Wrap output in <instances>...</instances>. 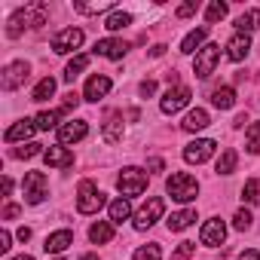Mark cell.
I'll use <instances>...</instances> for the list:
<instances>
[{
  "label": "cell",
  "instance_id": "20",
  "mask_svg": "<svg viewBox=\"0 0 260 260\" xmlns=\"http://www.w3.org/2000/svg\"><path fill=\"white\" fill-rule=\"evenodd\" d=\"M211 122V116H208V110H202V107H196V110H190L187 116H184V132H202V128Z\"/></svg>",
  "mask_w": 260,
  "mask_h": 260
},
{
  "label": "cell",
  "instance_id": "10",
  "mask_svg": "<svg viewBox=\"0 0 260 260\" xmlns=\"http://www.w3.org/2000/svg\"><path fill=\"white\" fill-rule=\"evenodd\" d=\"M28 74H31V68H28V61H10V64L4 68V74H0V86H4L7 92H13V89H19V86H25V80H28Z\"/></svg>",
  "mask_w": 260,
  "mask_h": 260
},
{
  "label": "cell",
  "instance_id": "9",
  "mask_svg": "<svg viewBox=\"0 0 260 260\" xmlns=\"http://www.w3.org/2000/svg\"><path fill=\"white\" fill-rule=\"evenodd\" d=\"M214 150H217V144H214L211 138H196L193 144L184 147V159H187L190 166H202V162H208V159L214 156Z\"/></svg>",
  "mask_w": 260,
  "mask_h": 260
},
{
  "label": "cell",
  "instance_id": "46",
  "mask_svg": "<svg viewBox=\"0 0 260 260\" xmlns=\"http://www.w3.org/2000/svg\"><path fill=\"white\" fill-rule=\"evenodd\" d=\"M16 236H19V242H28V239H31V230H28V226H22Z\"/></svg>",
  "mask_w": 260,
  "mask_h": 260
},
{
  "label": "cell",
  "instance_id": "12",
  "mask_svg": "<svg viewBox=\"0 0 260 260\" xmlns=\"http://www.w3.org/2000/svg\"><path fill=\"white\" fill-rule=\"evenodd\" d=\"M223 239H226V223L220 217H211V220L202 223V230H199V242L202 245L217 248V245H223Z\"/></svg>",
  "mask_w": 260,
  "mask_h": 260
},
{
  "label": "cell",
  "instance_id": "14",
  "mask_svg": "<svg viewBox=\"0 0 260 260\" xmlns=\"http://www.w3.org/2000/svg\"><path fill=\"white\" fill-rule=\"evenodd\" d=\"M110 77H104V74H92L89 80H86V89H83V98L86 101H101L107 92H110Z\"/></svg>",
  "mask_w": 260,
  "mask_h": 260
},
{
  "label": "cell",
  "instance_id": "11",
  "mask_svg": "<svg viewBox=\"0 0 260 260\" xmlns=\"http://www.w3.org/2000/svg\"><path fill=\"white\" fill-rule=\"evenodd\" d=\"M190 98H193V92H190L187 86H175V89H169V92L162 95V101H159V110L172 116V113L184 110V107L190 104Z\"/></svg>",
  "mask_w": 260,
  "mask_h": 260
},
{
  "label": "cell",
  "instance_id": "47",
  "mask_svg": "<svg viewBox=\"0 0 260 260\" xmlns=\"http://www.w3.org/2000/svg\"><path fill=\"white\" fill-rule=\"evenodd\" d=\"M13 193V178H4V196H10Z\"/></svg>",
  "mask_w": 260,
  "mask_h": 260
},
{
  "label": "cell",
  "instance_id": "28",
  "mask_svg": "<svg viewBox=\"0 0 260 260\" xmlns=\"http://www.w3.org/2000/svg\"><path fill=\"white\" fill-rule=\"evenodd\" d=\"M86 68H89V55H74V58L68 61V68H64V80H68V83H74Z\"/></svg>",
  "mask_w": 260,
  "mask_h": 260
},
{
  "label": "cell",
  "instance_id": "35",
  "mask_svg": "<svg viewBox=\"0 0 260 260\" xmlns=\"http://www.w3.org/2000/svg\"><path fill=\"white\" fill-rule=\"evenodd\" d=\"M242 199L248 202V205H260V181H245V187H242Z\"/></svg>",
  "mask_w": 260,
  "mask_h": 260
},
{
  "label": "cell",
  "instance_id": "36",
  "mask_svg": "<svg viewBox=\"0 0 260 260\" xmlns=\"http://www.w3.org/2000/svg\"><path fill=\"white\" fill-rule=\"evenodd\" d=\"M74 10L77 13H83V16H98V13H107V10H113V4L110 0H104V4H74Z\"/></svg>",
  "mask_w": 260,
  "mask_h": 260
},
{
  "label": "cell",
  "instance_id": "15",
  "mask_svg": "<svg viewBox=\"0 0 260 260\" xmlns=\"http://www.w3.org/2000/svg\"><path fill=\"white\" fill-rule=\"evenodd\" d=\"M43 162L49 169H71L74 166V153L64 144H55V147H46L43 150Z\"/></svg>",
  "mask_w": 260,
  "mask_h": 260
},
{
  "label": "cell",
  "instance_id": "17",
  "mask_svg": "<svg viewBox=\"0 0 260 260\" xmlns=\"http://www.w3.org/2000/svg\"><path fill=\"white\" fill-rule=\"evenodd\" d=\"M248 52H251V37L248 34H233L226 40V58L230 61H245Z\"/></svg>",
  "mask_w": 260,
  "mask_h": 260
},
{
  "label": "cell",
  "instance_id": "48",
  "mask_svg": "<svg viewBox=\"0 0 260 260\" xmlns=\"http://www.w3.org/2000/svg\"><path fill=\"white\" fill-rule=\"evenodd\" d=\"M162 52H166V46H162V43H159V46H153V49H150V55H153V58H159V55H162Z\"/></svg>",
  "mask_w": 260,
  "mask_h": 260
},
{
  "label": "cell",
  "instance_id": "43",
  "mask_svg": "<svg viewBox=\"0 0 260 260\" xmlns=\"http://www.w3.org/2000/svg\"><path fill=\"white\" fill-rule=\"evenodd\" d=\"M199 7L196 4H184V7H178V19H187V16H193Z\"/></svg>",
  "mask_w": 260,
  "mask_h": 260
},
{
  "label": "cell",
  "instance_id": "23",
  "mask_svg": "<svg viewBox=\"0 0 260 260\" xmlns=\"http://www.w3.org/2000/svg\"><path fill=\"white\" fill-rule=\"evenodd\" d=\"M104 141H107V144L122 141V116H119V113H110V116H107V122H104Z\"/></svg>",
  "mask_w": 260,
  "mask_h": 260
},
{
  "label": "cell",
  "instance_id": "22",
  "mask_svg": "<svg viewBox=\"0 0 260 260\" xmlns=\"http://www.w3.org/2000/svg\"><path fill=\"white\" fill-rule=\"evenodd\" d=\"M107 211H110V223H122V220L132 217V202H128L125 196H119V199H113L107 205Z\"/></svg>",
  "mask_w": 260,
  "mask_h": 260
},
{
  "label": "cell",
  "instance_id": "30",
  "mask_svg": "<svg viewBox=\"0 0 260 260\" xmlns=\"http://www.w3.org/2000/svg\"><path fill=\"white\" fill-rule=\"evenodd\" d=\"M52 95H55V80H52V77H43V80L34 86L31 101H46V98H52Z\"/></svg>",
  "mask_w": 260,
  "mask_h": 260
},
{
  "label": "cell",
  "instance_id": "51",
  "mask_svg": "<svg viewBox=\"0 0 260 260\" xmlns=\"http://www.w3.org/2000/svg\"><path fill=\"white\" fill-rule=\"evenodd\" d=\"M13 260H34L31 254H19V257H13Z\"/></svg>",
  "mask_w": 260,
  "mask_h": 260
},
{
  "label": "cell",
  "instance_id": "31",
  "mask_svg": "<svg viewBox=\"0 0 260 260\" xmlns=\"http://www.w3.org/2000/svg\"><path fill=\"white\" fill-rule=\"evenodd\" d=\"M61 113H64V110H43V113H40L34 122H37V128H40V132H49V128H55V125H58Z\"/></svg>",
  "mask_w": 260,
  "mask_h": 260
},
{
  "label": "cell",
  "instance_id": "7",
  "mask_svg": "<svg viewBox=\"0 0 260 260\" xmlns=\"http://www.w3.org/2000/svg\"><path fill=\"white\" fill-rule=\"evenodd\" d=\"M162 211H166V202H162L159 196L147 199V202L135 211V230H150V226L162 217Z\"/></svg>",
  "mask_w": 260,
  "mask_h": 260
},
{
  "label": "cell",
  "instance_id": "49",
  "mask_svg": "<svg viewBox=\"0 0 260 260\" xmlns=\"http://www.w3.org/2000/svg\"><path fill=\"white\" fill-rule=\"evenodd\" d=\"M150 169L153 172H162V159H150Z\"/></svg>",
  "mask_w": 260,
  "mask_h": 260
},
{
  "label": "cell",
  "instance_id": "40",
  "mask_svg": "<svg viewBox=\"0 0 260 260\" xmlns=\"http://www.w3.org/2000/svg\"><path fill=\"white\" fill-rule=\"evenodd\" d=\"M10 242H13V236H10V230H0V254H7V251L13 248Z\"/></svg>",
  "mask_w": 260,
  "mask_h": 260
},
{
  "label": "cell",
  "instance_id": "44",
  "mask_svg": "<svg viewBox=\"0 0 260 260\" xmlns=\"http://www.w3.org/2000/svg\"><path fill=\"white\" fill-rule=\"evenodd\" d=\"M19 214H22L19 205H7V208H4V217H7V220H13V217H19Z\"/></svg>",
  "mask_w": 260,
  "mask_h": 260
},
{
  "label": "cell",
  "instance_id": "33",
  "mask_svg": "<svg viewBox=\"0 0 260 260\" xmlns=\"http://www.w3.org/2000/svg\"><path fill=\"white\" fill-rule=\"evenodd\" d=\"M245 147L248 153H260V122H251L245 128Z\"/></svg>",
  "mask_w": 260,
  "mask_h": 260
},
{
  "label": "cell",
  "instance_id": "2",
  "mask_svg": "<svg viewBox=\"0 0 260 260\" xmlns=\"http://www.w3.org/2000/svg\"><path fill=\"white\" fill-rule=\"evenodd\" d=\"M166 193L175 199V202H193L199 196V181L187 172H175L169 181H166Z\"/></svg>",
  "mask_w": 260,
  "mask_h": 260
},
{
  "label": "cell",
  "instance_id": "32",
  "mask_svg": "<svg viewBox=\"0 0 260 260\" xmlns=\"http://www.w3.org/2000/svg\"><path fill=\"white\" fill-rule=\"evenodd\" d=\"M236 162H239V153L236 150H223L220 159H217V175H233L236 172Z\"/></svg>",
  "mask_w": 260,
  "mask_h": 260
},
{
  "label": "cell",
  "instance_id": "1",
  "mask_svg": "<svg viewBox=\"0 0 260 260\" xmlns=\"http://www.w3.org/2000/svg\"><path fill=\"white\" fill-rule=\"evenodd\" d=\"M46 16H49V7H46V4H28L25 10H19V13L10 19L7 34H10V37H19L22 28H40V25H46Z\"/></svg>",
  "mask_w": 260,
  "mask_h": 260
},
{
  "label": "cell",
  "instance_id": "45",
  "mask_svg": "<svg viewBox=\"0 0 260 260\" xmlns=\"http://www.w3.org/2000/svg\"><path fill=\"white\" fill-rule=\"evenodd\" d=\"M236 260H260V251H254V248H248V251H242Z\"/></svg>",
  "mask_w": 260,
  "mask_h": 260
},
{
  "label": "cell",
  "instance_id": "16",
  "mask_svg": "<svg viewBox=\"0 0 260 260\" xmlns=\"http://www.w3.org/2000/svg\"><path fill=\"white\" fill-rule=\"evenodd\" d=\"M125 52H128V43L119 37H104L95 43V55H101V58H122Z\"/></svg>",
  "mask_w": 260,
  "mask_h": 260
},
{
  "label": "cell",
  "instance_id": "19",
  "mask_svg": "<svg viewBox=\"0 0 260 260\" xmlns=\"http://www.w3.org/2000/svg\"><path fill=\"white\" fill-rule=\"evenodd\" d=\"M34 132H37V122H34V119H19L16 125H10V128H7L4 141H7V144H16V141H28Z\"/></svg>",
  "mask_w": 260,
  "mask_h": 260
},
{
  "label": "cell",
  "instance_id": "39",
  "mask_svg": "<svg viewBox=\"0 0 260 260\" xmlns=\"http://www.w3.org/2000/svg\"><path fill=\"white\" fill-rule=\"evenodd\" d=\"M40 147H43V144H25V147L13 150V156H16V159H31V156H37V153H43Z\"/></svg>",
  "mask_w": 260,
  "mask_h": 260
},
{
  "label": "cell",
  "instance_id": "29",
  "mask_svg": "<svg viewBox=\"0 0 260 260\" xmlns=\"http://www.w3.org/2000/svg\"><path fill=\"white\" fill-rule=\"evenodd\" d=\"M128 25H132V16L122 13V10H113V13L104 19V28H107V31H122V28H128Z\"/></svg>",
  "mask_w": 260,
  "mask_h": 260
},
{
  "label": "cell",
  "instance_id": "52",
  "mask_svg": "<svg viewBox=\"0 0 260 260\" xmlns=\"http://www.w3.org/2000/svg\"><path fill=\"white\" fill-rule=\"evenodd\" d=\"M55 260H64V257H55Z\"/></svg>",
  "mask_w": 260,
  "mask_h": 260
},
{
  "label": "cell",
  "instance_id": "4",
  "mask_svg": "<svg viewBox=\"0 0 260 260\" xmlns=\"http://www.w3.org/2000/svg\"><path fill=\"white\" fill-rule=\"evenodd\" d=\"M116 187H119V193H122L125 199L141 196V193L147 190V172H141V169H135V166H128V169H122V172H119Z\"/></svg>",
  "mask_w": 260,
  "mask_h": 260
},
{
  "label": "cell",
  "instance_id": "5",
  "mask_svg": "<svg viewBox=\"0 0 260 260\" xmlns=\"http://www.w3.org/2000/svg\"><path fill=\"white\" fill-rule=\"evenodd\" d=\"M22 190H25V202H28V205H40V202L49 196V181H46L43 172H28Z\"/></svg>",
  "mask_w": 260,
  "mask_h": 260
},
{
  "label": "cell",
  "instance_id": "3",
  "mask_svg": "<svg viewBox=\"0 0 260 260\" xmlns=\"http://www.w3.org/2000/svg\"><path fill=\"white\" fill-rule=\"evenodd\" d=\"M104 205H107L104 193L92 181H80V187H77V211L80 214H98Z\"/></svg>",
  "mask_w": 260,
  "mask_h": 260
},
{
  "label": "cell",
  "instance_id": "50",
  "mask_svg": "<svg viewBox=\"0 0 260 260\" xmlns=\"http://www.w3.org/2000/svg\"><path fill=\"white\" fill-rule=\"evenodd\" d=\"M80 260H98V254H83Z\"/></svg>",
  "mask_w": 260,
  "mask_h": 260
},
{
  "label": "cell",
  "instance_id": "6",
  "mask_svg": "<svg viewBox=\"0 0 260 260\" xmlns=\"http://www.w3.org/2000/svg\"><path fill=\"white\" fill-rule=\"evenodd\" d=\"M217 61H220V46H217V43H208V46H202V49L196 52V61H193V71H196V77H199V80H208V77L214 74Z\"/></svg>",
  "mask_w": 260,
  "mask_h": 260
},
{
  "label": "cell",
  "instance_id": "13",
  "mask_svg": "<svg viewBox=\"0 0 260 260\" xmlns=\"http://www.w3.org/2000/svg\"><path fill=\"white\" fill-rule=\"evenodd\" d=\"M89 135V125L83 119H71L64 125H58V144H77Z\"/></svg>",
  "mask_w": 260,
  "mask_h": 260
},
{
  "label": "cell",
  "instance_id": "18",
  "mask_svg": "<svg viewBox=\"0 0 260 260\" xmlns=\"http://www.w3.org/2000/svg\"><path fill=\"white\" fill-rule=\"evenodd\" d=\"M71 245H74V233H71V230H55L52 236H46L43 251H46V254H61V251H68Z\"/></svg>",
  "mask_w": 260,
  "mask_h": 260
},
{
  "label": "cell",
  "instance_id": "26",
  "mask_svg": "<svg viewBox=\"0 0 260 260\" xmlns=\"http://www.w3.org/2000/svg\"><path fill=\"white\" fill-rule=\"evenodd\" d=\"M193 220H196V211H193V208H184V211H175L166 223H169V230H172V233H181V230H187Z\"/></svg>",
  "mask_w": 260,
  "mask_h": 260
},
{
  "label": "cell",
  "instance_id": "37",
  "mask_svg": "<svg viewBox=\"0 0 260 260\" xmlns=\"http://www.w3.org/2000/svg\"><path fill=\"white\" fill-rule=\"evenodd\" d=\"M251 223H254L251 211H248V208H239V211H236V217H233V226L245 233V230H251Z\"/></svg>",
  "mask_w": 260,
  "mask_h": 260
},
{
  "label": "cell",
  "instance_id": "42",
  "mask_svg": "<svg viewBox=\"0 0 260 260\" xmlns=\"http://www.w3.org/2000/svg\"><path fill=\"white\" fill-rule=\"evenodd\" d=\"M193 251H196V242H181V248H178L175 254H178V257H190Z\"/></svg>",
  "mask_w": 260,
  "mask_h": 260
},
{
  "label": "cell",
  "instance_id": "25",
  "mask_svg": "<svg viewBox=\"0 0 260 260\" xmlns=\"http://www.w3.org/2000/svg\"><path fill=\"white\" fill-rule=\"evenodd\" d=\"M236 28H239V34H254L260 28V10H245L236 19Z\"/></svg>",
  "mask_w": 260,
  "mask_h": 260
},
{
  "label": "cell",
  "instance_id": "27",
  "mask_svg": "<svg viewBox=\"0 0 260 260\" xmlns=\"http://www.w3.org/2000/svg\"><path fill=\"white\" fill-rule=\"evenodd\" d=\"M211 104L220 107V110H230V107L236 104V92H233V86H220V89H214V92H211Z\"/></svg>",
  "mask_w": 260,
  "mask_h": 260
},
{
  "label": "cell",
  "instance_id": "8",
  "mask_svg": "<svg viewBox=\"0 0 260 260\" xmlns=\"http://www.w3.org/2000/svg\"><path fill=\"white\" fill-rule=\"evenodd\" d=\"M83 40H86V34H83L80 28H64V31H58V34L52 37V52L68 55V52L80 49V46H83Z\"/></svg>",
  "mask_w": 260,
  "mask_h": 260
},
{
  "label": "cell",
  "instance_id": "38",
  "mask_svg": "<svg viewBox=\"0 0 260 260\" xmlns=\"http://www.w3.org/2000/svg\"><path fill=\"white\" fill-rule=\"evenodd\" d=\"M135 260H162V251H159V245H144L135 251Z\"/></svg>",
  "mask_w": 260,
  "mask_h": 260
},
{
  "label": "cell",
  "instance_id": "21",
  "mask_svg": "<svg viewBox=\"0 0 260 260\" xmlns=\"http://www.w3.org/2000/svg\"><path fill=\"white\" fill-rule=\"evenodd\" d=\"M205 37H208V25H202V28H196V31H190L184 40H181V52L184 55H193L196 49H202V43H205Z\"/></svg>",
  "mask_w": 260,
  "mask_h": 260
},
{
  "label": "cell",
  "instance_id": "24",
  "mask_svg": "<svg viewBox=\"0 0 260 260\" xmlns=\"http://www.w3.org/2000/svg\"><path fill=\"white\" fill-rule=\"evenodd\" d=\"M89 239H92L95 245H107V242L113 239V223H110V220L92 223V226H89Z\"/></svg>",
  "mask_w": 260,
  "mask_h": 260
},
{
  "label": "cell",
  "instance_id": "41",
  "mask_svg": "<svg viewBox=\"0 0 260 260\" xmlns=\"http://www.w3.org/2000/svg\"><path fill=\"white\" fill-rule=\"evenodd\" d=\"M138 92H141V95H144V98H150V95H153V92H156V83H153V80H144V83H141V86H138Z\"/></svg>",
  "mask_w": 260,
  "mask_h": 260
},
{
  "label": "cell",
  "instance_id": "34",
  "mask_svg": "<svg viewBox=\"0 0 260 260\" xmlns=\"http://www.w3.org/2000/svg\"><path fill=\"white\" fill-rule=\"evenodd\" d=\"M226 13H230V7H226V4H220V0H211V4L205 7V22H208V25H214V22H220Z\"/></svg>",
  "mask_w": 260,
  "mask_h": 260
}]
</instances>
